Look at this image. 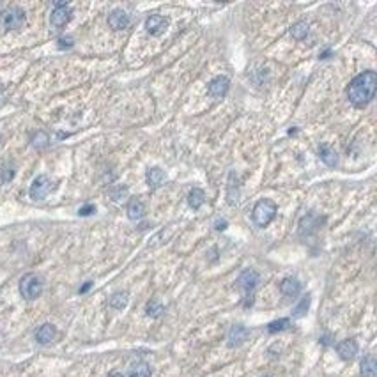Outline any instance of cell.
Instances as JSON below:
<instances>
[{"label":"cell","mask_w":377,"mask_h":377,"mask_svg":"<svg viewBox=\"0 0 377 377\" xmlns=\"http://www.w3.org/2000/svg\"><path fill=\"white\" fill-rule=\"evenodd\" d=\"M377 89V74L376 71H363L361 74L354 76L349 84L347 98L354 107H365L374 99Z\"/></svg>","instance_id":"1"},{"label":"cell","mask_w":377,"mask_h":377,"mask_svg":"<svg viewBox=\"0 0 377 377\" xmlns=\"http://www.w3.org/2000/svg\"><path fill=\"white\" fill-rule=\"evenodd\" d=\"M276 204H274L271 198H262L255 204L253 211H251V218H253V223L257 227H268L273 221V218L276 216Z\"/></svg>","instance_id":"2"},{"label":"cell","mask_w":377,"mask_h":377,"mask_svg":"<svg viewBox=\"0 0 377 377\" xmlns=\"http://www.w3.org/2000/svg\"><path fill=\"white\" fill-rule=\"evenodd\" d=\"M20 292L25 299L29 301H34L41 296L43 292V280L34 273L25 274L23 278L20 280Z\"/></svg>","instance_id":"3"},{"label":"cell","mask_w":377,"mask_h":377,"mask_svg":"<svg viewBox=\"0 0 377 377\" xmlns=\"http://www.w3.org/2000/svg\"><path fill=\"white\" fill-rule=\"evenodd\" d=\"M0 21L7 30H16L20 29L25 23V13L20 7H9L0 15Z\"/></svg>","instance_id":"4"},{"label":"cell","mask_w":377,"mask_h":377,"mask_svg":"<svg viewBox=\"0 0 377 377\" xmlns=\"http://www.w3.org/2000/svg\"><path fill=\"white\" fill-rule=\"evenodd\" d=\"M54 190V182L50 181L48 176H39L36 177L34 182L30 184V198H34V200H43L44 197L50 195V191Z\"/></svg>","instance_id":"5"},{"label":"cell","mask_w":377,"mask_h":377,"mask_svg":"<svg viewBox=\"0 0 377 377\" xmlns=\"http://www.w3.org/2000/svg\"><path fill=\"white\" fill-rule=\"evenodd\" d=\"M69 20H71V7H69L66 2H57L54 11H52V16H50L52 25L57 27V29H60V27H64Z\"/></svg>","instance_id":"6"},{"label":"cell","mask_w":377,"mask_h":377,"mask_svg":"<svg viewBox=\"0 0 377 377\" xmlns=\"http://www.w3.org/2000/svg\"><path fill=\"white\" fill-rule=\"evenodd\" d=\"M259 280L260 276L255 269H245L237 278V285H239V289L245 290V294H250L259 285Z\"/></svg>","instance_id":"7"},{"label":"cell","mask_w":377,"mask_h":377,"mask_svg":"<svg viewBox=\"0 0 377 377\" xmlns=\"http://www.w3.org/2000/svg\"><path fill=\"white\" fill-rule=\"evenodd\" d=\"M168 18L162 15H152L145 20V29L151 36H162L168 29Z\"/></svg>","instance_id":"8"},{"label":"cell","mask_w":377,"mask_h":377,"mask_svg":"<svg viewBox=\"0 0 377 377\" xmlns=\"http://www.w3.org/2000/svg\"><path fill=\"white\" fill-rule=\"evenodd\" d=\"M231 89V80L220 74V76H215V78L209 82V94L213 98H223Z\"/></svg>","instance_id":"9"},{"label":"cell","mask_w":377,"mask_h":377,"mask_svg":"<svg viewBox=\"0 0 377 377\" xmlns=\"http://www.w3.org/2000/svg\"><path fill=\"white\" fill-rule=\"evenodd\" d=\"M246 338H248V329L243 324H235L227 335V345L229 347H239L241 343H245Z\"/></svg>","instance_id":"10"},{"label":"cell","mask_w":377,"mask_h":377,"mask_svg":"<svg viewBox=\"0 0 377 377\" xmlns=\"http://www.w3.org/2000/svg\"><path fill=\"white\" fill-rule=\"evenodd\" d=\"M337 353L343 361H351V359H354V356L358 354V342L354 338L342 340V342L337 345Z\"/></svg>","instance_id":"11"},{"label":"cell","mask_w":377,"mask_h":377,"mask_svg":"<svg viewBox=\"0 0 377 377\" xmlns=\"http://www.w3.org/2000/svg\"><path fill=\"white\" fill-rule=\"evenodd\" d=\"M108 25L113 30H124L129 25V15L123 9H113L108 15Z\"/></svg>","instance_id":"12"},{"label":"cell","mask_w":377,"mask_h":377,"mask_svg":"<svg viewBox=\"0 0 377 377\" xmlns=\"http://www.w3.org/2000/svg\"><path fill=\"white\" fill-rule=\"evenodd\" d=\"M280 290L284 296L287 298H296L299 292H301V284H299L298 278H294V276H287V278L282 280V284H280Z\"/></svg>","instance_id":"13"},{"label":"cell","mask_w":377,"mask_h":377,"mask_svg":"<svg viewBox=\"0 0 377 377\" xmlns=\"http://www.w3.org/2000/svg\"><path fill=\"white\" fill-rule=\"evenodd\" d=\"M126 213H127V218L131 221L142 220L144 216H145V204L140 198H131L129 204H127Z\"/></svg>","instance_id":"14"},{"label":"cell","mask_w":377,"mask_h":377,"mask_svg":"<svg viewBox=\"0 0 377 377\" xmlns=\"http://www.w3.org/2000/svg\"><path fill=\"white\" fill-rule=\"evenodd\" d=\"M145 179H147V184H149V188H160L163 184V182L167 181V174L162 170L160 167H152L147 170L145 174Z\"/></svg>","instance_id":"15"},{"label":"cell","mask_w":377,"mask_h":377,"mask_svg":"<svg viewBox=\"0 0 377 377\" xmlns=\"http://www.w3.org/2000/svg\"><path fill=\"white\" fill-rule=\"evenodd\" d=\"M55 335H57V329L54 324H43L36 331V340H37V343H50L55 340Z\"/></svg>","instance_id":"16"},{"label":"cell","mask_w":377,"mask_h":377,"mask_svg":"<svg viewBox=\"0 0 377 377\" xmlns=\"http://www.w3.org/2000/svg\"><path fill=\"white\" fill-rule=\"evenodd\" d=\"M359 374L361 377H376L377 376V363L374 356H365L359 363Z\"/></svg>","instance_id":"17"},{"label":"cell","mask_w":377,"mask_h":377,"mask_svg":"<svg viewBox=\"0 0 377 377\" xmlns=\"http://www.w3.org/2000/svg\"><path fill=\"white\" fill-rule=\"evenodd\" d=\"M206 202V193L200 188H193V190L188 193V204H190L191 209H200Z\"/></svg>","instance_id":"18"},{"label":"cell","mask_w":377,"mask_h":377,"mask_svg":"<svg viewBox=\"0 0 377 377\" xmlns=\"http://www.w3.org/2000/svg\"><path fill=\"white\" fill-rule=\"evenodd\" d=\"M319 156H321V160H323L328 167H335L338 162V156H337V152L331 149V147L328 145H321L319 147Z\"/></svg>","instance_id":"19"},{"label":"cell","mask_w":377,"mask_h":377,"mask_svg":"<svg viewBox=\"0 0 377 377\" xmlns=\"http://www.w3.org/2000/svg\"><path fill=\"white\" fill-rule=\"evenodd\" d=\"M290 36H292L294 39H305L306 36H308V23L306 21H298V23H294L290 27Z\"/></svg>","instance_id":"20"},{"label":"cell","mask_w":377,"mask_h":377,"mask_svg":"<svg viewBox=\"0 0 377 377\" xmlns=\"http://www.w3.org/2000/svg\"><path fill=\"white\" fill-rule=\"evenodd\" d=\"M127 377H151V368H149V365L144 361L135 363V365L129 368V376Z\"/></svg>","instance_id":"21"},{"label":"cell","mask_w":377,"mask_h":377,"mask_svg":"<svg viewBox=\"0 0 377 377\" xmlns=\"http://www.w3.org/2000/svg\"><path fill=\"white\" fill-rule=\"evenodd\" d=\"M127 301H129L127 292H115L112 298H110V306L115 310H123V308H126Z\"/></svg>","instance_id":"22"},{"label":"cell","mask_w":377,"mask_h":377,"mask_svg":"<svg viewBox=\"0 0 377 377\" xmlns=\"http://www.w3.org/2000/svg\"><path fill=\"white\" fill-rule=\"evenodd\" d=\"M30 142H32V145H34L36 149H44V147H48V144H50L48 133H44V131L34 133V137H32Z\"/></svg>","instance_id":"23"},{"label":"cell","mask_w":377,"mask_h":377,"mask_svg":"<svg viewBox=\"0 0 377 377\" xmlns=\"http://www.w3.org/2000/svg\"><path fill=\"white\" fill-rule=\"evenodd\" d=\"M145 314L149 317H160L163 314V305L158 301V299H151L145 306Z\"/></svg>","instance_id":"24"},{"label":"cell","mask_w":377,"mask_h":377,"mask_svg":"<svg viewBox=\"0 0 377 377\" xmlns=\"http://www.w3.org/2000/svg\"><path fill=\"white\" fill-rule=\"evenodd\" d=\"M308 306H310V296H305V298L298 303V306L292 310V317L299 319V317H303V315H306Z\"/></svg>","instance_id":"25"},{"label":"cell","mask_w":377,"mask_h":377,"mask_svg":"<svg viewBox=\"0 0 377 377\" xmlns=\"http://www.w3.org/2000/svg\"><path fill=\"white\" fill-rule=\"evenodd\" d=\"M289 319H278V321H273V323L268 324V331L269 333H278V331H284V329L289 328Z\"/></svg>","instance_id":"26"},{"label":"cell","mask_w":377,"mask_h":377,"mask_svg":"<svg viewBox=\"0 0 377 377\" xmlns=\"http://www.w3.org/2000/svg\"><path fill=\"white\" fill-rule=\"evenodd\" d=\"M110 195H112L113 200H121V198H124V197L127 195V188L126 186H115V188H112Z\"/></svg>","instance_id":"27"},{"label":"cell","mask_w":377,"mask_h":377,"mask_svg":"<svg viewBox=\"0 0 377 377\" xmlns=\"http://www.w3.org/2000/svg\"><path fill=\"white\" fill-rule=\"evenodd\" d=\"M13 177H15V170L5 165V167L2 168V172H0V179H2V182L7 184L9 181H13Z\"/></svg>","instance_id":"28"},{"label":"cell","mask_w":377,"mask_h":377,"mask_svg":"<svg viewBox=\"0 0 377 377\" xmlns=\"http://www.w3.org/2000/svg\"><path fill=\"white\" fill-rule=\"evenodd\" d=\"M94 211H96V207H94L92 204H87V206L80 207L78 215H80V216H89V215H92Z\"/></svg>","instance_id":"29"},{"label":"cell","mask_w":377,"mask_h":377,"mask_svg":"<svg viewBox=\"0 0 377 377\" xmlns=\"http://www.w3.org/2000/svg\"><path fill=\"white\" fill-rule=\"evenodd\" d=\"M73 46V39L71 37H60L59 39V48L64 50V48H71Z\"/></svg>","instance_id":"30"},{"label":"cell","mask_w":377,"mask_h":377,"mask_svg":"<svg viewBox=\"0 0 377 377\" xmlns=\"http://www.w3.org/2000/svg\"><path fill=\"white\" fill-rule=\"evenodd\" d=\"M215 229H216V231H225V229H227V221L225 220H220V218H218V220L215 221Z\"/></svg>","instance_id":"31"},{"label":"cell","mask_w":377,"mask_h":377,"mask_svg":"<svg viewBox=\"0 0 377 377\" xmlns=\"http://www.w3.org/2000/svg\"><path fill=\"white\" fill-rule=\"evenodd\" d=\"M90 287H92V282H87V284H84L82 287H80V294H85L89 289H90Z\"/></svg>","instance_id":"32"},{"label":"cell","mask_w":377,"mask_h":377,"mask_svg":"<svg viewBox=\"0 0 377 377\" xmlns=\"http://www.w3.org/2000/svg\"><path fill=\"white\" fill-rule=\"evenodd\" d=\"M110 377H124V376H123V374H112Z\"/></svg>","instance_id":"33"},{"label":"cell","mask_w":377,"mask_h":377,"mask_svg":"<svg viewBox=\"0 0 377 377\" xmlns=\"http://www.w3.org/2000/svg\"><path fill=\"white\" fill-rule=\"evenodd\" d=\"M0 142H2V133H0Z\"/></svg>","instance_id":"34"},{"label":"cell","mask_w":377,"mask_h":377,"mask_svg":"<svg viewBox=\"0 0 377 377\" xmlns=\"http://www.w3.org/2000/svg\"><path fill=\"white\" fill-rule=\"evenodd\" d=\"M264 377H269V376H264Z\"/></svg>","instance_id":"35"}]
</instances>
